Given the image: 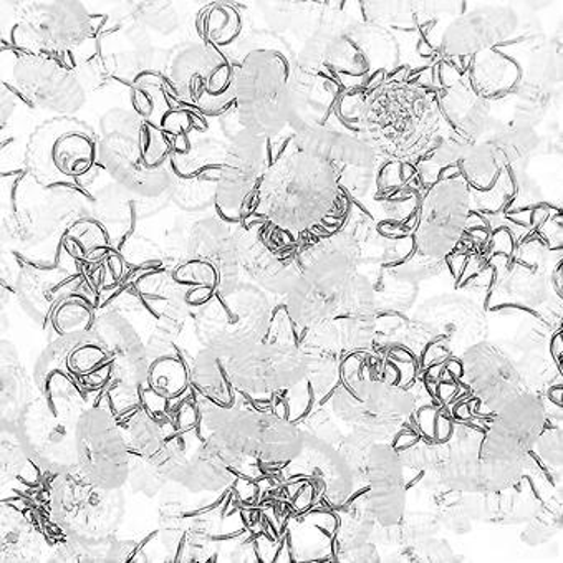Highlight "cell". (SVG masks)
Segmentation results:
<instances>
[{"mask_svg":"<svg viewBox=\"0 0 563 563\" xmlns=\"http://www.w3.org/2000/svg\"><path fill=\"white\" fill-rule=\"evenodd\" d=\"M27 165L42 185L85 186L98 172L93 131L80 121H48L32 134Z\"/></svg>","mask_w":563,"mask_h":563,"instance_id":"cell-1","label":"cell"}]
</instances>
